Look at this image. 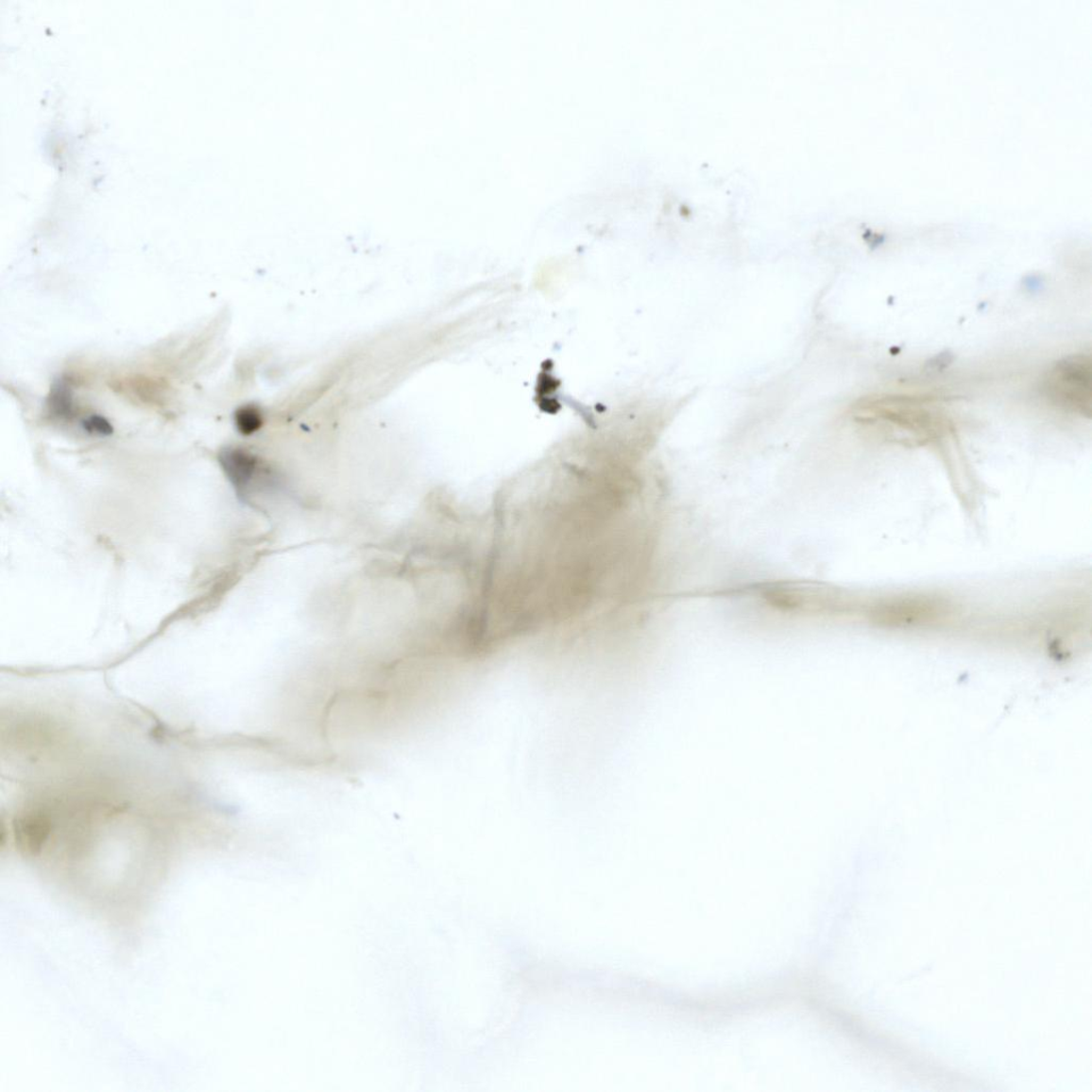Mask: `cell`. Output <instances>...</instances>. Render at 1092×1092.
<instances>
[{
    "instance_id": "2",
    "label": "cell",
    "mask_w": 1092,
    "mask_h": 1092,
    "mask_svg": "<svg viewBox=\"0 0 1092 1092\" xmlns=\"http://www.w3.org/2000/svg\"><path fill=\"white\" fill-rule=\"evenodd\" d=\"M1041 391L1056 407L1085 418L1091 417L1092 362L1088 354H1073L1050 367Z\"/></svg>"
},
{
    "instance_id": "5",
    "label": "cell",
    "mask_w": 1092,
    "mask_h": 1092,
    "mask_svg": "<svg viewBox=\"0 0 1092 1092\" xmlns=\"http://www.w3.org/2000/svg\"><path fill=\"white\" fill-rule=\"evenodd\" d=\"M235 424L239 433L250 435L261 428L263 424L262 413L253 405H246L235 413Z\"/></svg>"
},
{
    "instance_id": "6",
    "label": "cell",
    "mask_w": 1092,
    "mask_h": 1092,
    "mask_svg": "<svg viewBox=\"0 0 1092 1092\" xmlns=\"http://www.w3.org/2000/svg\"><path fill=\"white\" fill-rule=\"evenodd\" d=\"M82 428L90 435L109 436L113 434L110 420L101 416H91L82 421Z\"/></svg>"
},
{
    "instance_id": "1",
    "label": "cell",
    "mask_w": 1092,
    "mask_h": 1092,
    "mask_svg": "<svg viewBox=\"0 0 1092 1092\" xmlns=\"http://www.w3.org/2000/svg\"><path fill=\"white\" fill-rule=\"evenodd\" d=\"M854 416L860 423L879 427L889 436L905 443H928L947 428L940 413L916 397L867 399L856 405Z\"/></svg>"
},
{
    "instance_id": "3",
    "label": "cell",
    "mask_w": 1092,
    "mask_h": 1092,
    "mask_svg": "<svg viewBox=\"0 0 1092 1092\" xmlns=\"http://www.w3.org/2000/svg\"><path fill=\"white\" fill-rule=\"evenodd\" d=\"M218 460L238 494L247 495L261 479L263 471L261 461L250 452L228 448L220 452Z\"/></svg>"
},
{
    "instance_id": "4",
    "label": "cell",
    "mask_w": 1092,
    "mask_h": 1092,
    "mask_svg": "<svg viewBox=\"0 0 1092 1092\" xmlns=\"http://www.w3.org/2000/svg\"><path fill=\"white\" fill-rule=\"evenodd\" d=\"M49 415L57 418H70L74 412V400L71 384L61 379L56 382L51 388L47 399Z\"/></svg>"
}]
</instances>
